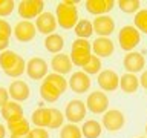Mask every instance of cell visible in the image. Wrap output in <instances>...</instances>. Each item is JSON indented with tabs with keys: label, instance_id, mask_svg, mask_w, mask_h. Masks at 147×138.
Here are the masks:
<instances>
[{
	"label": "cell",
	"instance_id": "6da1fadb",
	"mask_svg": "<svg viewBox=\"0 0 147 138\" xmlns=\"http://www.w3.org/2000/svg\"><path fill=\"white\" fill-rule=\"evenodd\" d=\"M78 2L66 0V2H60L55 8V18H57V25L63 29H74L77 25L78 18Z\"/></svg>",
	"mask_w": 147,
	"mask_h": 138
},
{
	"label": "cell",
	"instance_id": "7a4b0ae2",
	"mask_svg": "<svg viewBox=\"0 0 147 138\" xmlns=\"http://www.w3.org/2000/svg\"><path fill=\"white\" fill-rule=\"evenodd\" d=\"M92 57V45L90 41H87L84 39H75L71 46V58L72 64H75L78 68H83L84 64L89 62V58Z\"/></svg>",
	"mask_w": 147,
	"mask_h": 138
},
{
	"label": "cell",
	"instance_id": "3957f363",
	"mask_svg": "<svg viewBox=\"0 0 147 138\" xmlns=\"http://www.w3.org/2000/svg\"><path fill=\"white\" fill-rule=\"evenodd\" d=\"M118 43H119V48L123 51L132 52L141 43V32L132 25L123 26L118 32Z\"/></svg>",
	"mask_w": 147,
	"mask_h": 138
},
{
	"label": "cell",
	"instance_id": "277c9868",
	"mask_svg": "<svg viewBox=\"0 0 147 138\" xmlns=\"http://www.w3.org/2000/svg\"><path fill=\"white\" fill-rule=\"evenodd\" d=\"M86 109L90 110L95 115H103L106 110H109V97L103 91H94L86 98Z\"/></svg>",
	"mask_w": 147,
	"mask_h": 138
},
{
	"label": "cell",
	"instance_id": "5b68a950",
	"mask_svg": "<svg viewBox=\"0 0 147 138\" xmlns=\"http://www.w3.org/2000/svg\"><path fill=\"white\" fill-rule=\"evenodd\" d=\"M17 12L23 20L31 22L37 18L41 12H45V2L41 0H22L17 6Z\"/></svg>",
	"mask_w": 147,
	"mask_h": 138
},
{
	"label": "cell",
	"instance_id": "8992f818",
	"mask_svg": "<svg viewBox=\"0 0 147 138\" xmlns=\"http://www.w3.org/2000/svg\"><path fill=\"white\" fill-rule=\"evenodd\" d=\"M126 124V115H124L121 110L118 109H110L106 110L103 114V118H101V126L103 129L109 132H117L121 131Z\"/></svg>",
	"mask_w": 147,
	"mask_h": 138
},
{
	"label": "cell",
	"instance_id": "52a82bcc",
	"mask_svg": "<svg viewBox=\"0 0 147 138\" xmlns=\"http://www.w3.org/2000/svg\"><path fill=\"white\" fill-rule=\"evenodd\" d=\"M25 72L31 80H45V77L49 74L48 62L41 57H32L26 62Z\"/></svg>",
	"mask_w": 147,
	"mask_h": 138
},
{
	"label": "cell",
	"instance_id": "ba28073f",
	"mask_svg": "<svg viewBox=\"0 0 147 138\" xmlns=\"http://www.w3.org/2000/svg\"><path fill=\"white\" fill-rule=\"evenodd\" d=\"M86 104L83 100H71L66 104V109H64V118L67 120L69 123L77 124L84 120L86 117Z\"/></svg>",
	"mask_w": 147,
	"mask_h": 138
},
{
	"label": "cell",
	"instance_id": "9c48e42d",
	"mask_svg": "<svg viewBox=\"0 0 147 138\" xmlns=\"http://www.w3.org/2000/svg\"><path fill=\"white\" fill-rule=\"evenodd\" d=\"M90 86H92L90 77L83 71L74 72L67 80V87H71L72 92H75V94H86L90 89Z\"/></svg>",
	"mask_w": 147,
	"mask_h": 138
},
{
	"label": "cell",
	"instance_id": "30bf717a",
	"mask_svg": "<svg viewBox=\"0 0 147 138\" xmlns=\"http://www.w3.org/2000/svg\"><path fill=\"white\" fill-rule=\"evenodd\" d=\"M8 94L12 101L22 103V101H26L31 97V87L25 80H14L8 87Z\"/></svg>",
	"mask_w": 147,
	"mask_h": 138
},
{
	"label": "cell",
	"instance_id": "8fae6325",
	"mask_svg": "<svg viewBox=\"0 0 147 138\" xmlns=\"http://www.w3.org/2000/svg\"><path fill=\"white\" fill-rule=\"evenodd\" d=\"M14 37L22 41V43H28V41H32L35 39V34H37V29H35V25L32 22H28V20H20L14 26Z\"/></svg>",
	"mask_w": 147,
	"mask_h": 138
},
{
	"label": "cell",
	"instance_id": "7c38bea8",
	"mask_svg": "<svg viewBox=\"0 0 147 138\" xmlns=\"http://www.w3.org/2000/svg\"><path fill=\"white\" fill-rule=\"evenodd\" d=\"M35 29L40 32V34H45V35H51L54 34L55 29H57V18L52 12H41L38 17L35 18Z\"/></svg>",
	"mask_w": 147,
	"mask_h": 138
},
{
	"label": "cell",
	"instance_id": "4fadbf2b",
	"mask_svg": "<svg viewBox=\"0 0 147 138\" xmlns=\"http://www.w3.org/2000/svg\"><path fill=\"white\" fill-rule=\"evenodd\" d=\"M98 86L104 92H113L119 87V75L112 69H104L98 74Z\"/></svg>",
	"mask_w": 147,
	"mask_h": 138
},
{
	"label": "cell",
	"instance_id": "5bb4252c",
	"mask_svg": "<svg viewBox=\"0 0 147 138\" xmlns=\"http://www.w3.org/2000/svg\"><path fill=\"white\" fill-rule=\"evenodd\" d=\"M90 45H92V55H95L98 58L110 57L115 51V45L109 37H96Z\"/></svg>",
	"mask_w": 147,
	"mask_h": 138
},
{
	"label": "cell",
	"instance_id": "9a60e30c",
	"mask_svg": "<svg viewBox=\"0 0 147 138\" xmlns=\"http://www.w3.org/2000/svg\"><path fill=\"white\" fill-rule=\"evenodd\" d=\"M123 64L126 68L127 74H136L141 72L146 66V58L141 52H136V51H132V52H127L124 55Z\"/></svg>",
	"mask_w": 147,
	"mask_h": 138
},
{
	"label": "cell",
	"instance_id": "2e32d148",
	"mask_svg": "<svg viewBox=\"0 0 147 138\" xmlns=\"http://www.w3.org/2000/svg\"><path fill=\"white\" fill-rule=\"evenodd\" d=\"M92 28L95 34H98V37H109L115 31V22L110 16H100L94 18Z\"/></svg>",
	"mask_w": 147,
	"mask_h": 138
},
{
	"label": "cell",
	"instance_id": "e0dca14e",
	"mask_svg": "<svg viewBox=\"0 0 147 138\" xmlns=\"http://www.w3.org/2000/svg\"><path fill=\"white\" fill-rule=\"evenodd\" d=\"M113 0H86V11L94 14V16H107L113 9Z\"/></svg>",
	"mask_w": 147,
	"mask_h": 138
},
{
	"label": "cell",
	"instance_id": "ac0fdd59",
	"mask_svg": "<svg viewBox=\"0 0 147 138\" xmlns=\"http://www.w3.org/2000/svg\"><path fill=\"white\" fill-rule=\"evenodd\" d=\"M0 114H2V117L6 120V123L25 118V112H23L22 104L17 103V101H12V100H9L6 104L0 108Z\"/></svg>",
	"mask_w": 147,
	"mask_h": 138
},
{
	"label": "cell",
	"instance_id": "d6986e66",
	"mask_svg": "<svg viewBox=\"0 0 147 138\" xmlns=\"http://www.w3.org/2000/svg\"><path fill=\"white\" fill-rule=\"evenodd\" d=\"M51 69L54 71V74H58V75H66V74H71L72 71V62L69 58V55L60 52L55 54L52 60H51Z\"/></svg>",
	"mask_w": 147,
	"mask_h": 138
},
{
	"label": "cell",
	"instance_id": "ffe728a7",
	"mask_svg": "<svg viewBox=\"0 0 147 138\" xmlns=\"http://www.w3.org/2000/svg\"><path fill=\"white\" fill-rule=\"evenodd\" d=\"M43 45H45V49L48 51V52H51V54H60L63 51V48H64V39H63V35L54 32V34L45 37Z\"/></svg>",
	"mask_w": 147,
	"mask_h": 138
},
{
	"label": "cell",
	"instance_id": "44dd1931",
	"mask_svg": "<svg viewBox=\"0 0 147 138\" xmlns=\"http://www.w3.org/2000/svg\"><path fill=\"white\" fill-rule=\"evenodd\" d=\"M31 121L35 127H48L49 121H51V109L40 106L38 109H35L31 115Z\"/></svg>",
	"mask_w": 147,
	"mask_h": 138
},
{
	"label": "cell",
	"instance_id": "7402d4cb",
	"mask_svg": "<svg viewBox=\"0 0 147 138\" xmlns=\"http://www.w3.org/2000/svg\"><path fill=\"white\" fill-rule=\"evenodd\" d=\"M80 129H81V135L84 138H100L101 133H103V126L96 120H86Z\"/></svg>",
	"mask_w": 147,
	"mask_h": 138
},
{
	"label": "cell",
	"instance_id": "603a6c76",
	"mask_svg": "<svg viewBox=\"0 0 147 138\" xmlns=\"http://www.w3.org/2000/svg\"><path fill=\"white\" fill-rule=\"evenodd\" d=\"M119 87H121L123 92L126 94H135L140 87V80L135 74H123L119 77Z\"/></svg>",
	"mask_w": 147,
	"mask_h": 138
},
{
	"label": "cell",
	"instance_id": "cb8c5ba5",
	"mask_svg": "<svg viewBox=\"0 0 147 138\" xmlns=\"http://www.w3.org/2000/svg\"><path fill=\"white\" fill-rule=\"evenodd\" d=\"M6 131H9L11 135H26V133L31 132V124L26 118H22V120H17V121L8 123Z\"/></svg>",
	"mask_w": 147,
	"mask_h": 138
},
{
	"label": "cell",
	"instance_id": "d4e9b609",
	"mask_svg": "<svg viewBox=\"0 0 147 138\" xmlns=\"http://www.w3.org/2000/svg\"><path fill=\"white\" fill-rule=\"evenodd\" d=\"M40 97H41V100L48 101V103H55V101L61 97V94H60L52 85H49V83H46L43 80L40 85Z\"/></svg>",
	"mask_w": 147,
	"mask_h": 138
},
{
	"label": "cell",
	"instance_id": "484cf974",
	"mask_svg": "<svg viewBox=\"0 0 147 138\" xmlns=\"http://www.w3.org/2000/svg\"><path fill=\"white\" fill-rule=\"evenodd\" d=\"M74 32H75V35L78 37V39H84V40H87L92 34H94L92 22L86 20V18H80V20L77 22L75 28H74Z\"/></svg>",
	"mask_w": 147,
	"mask_h": 138
},
{
	"label": "cell",
	"instance_id": "4316f807",
	"mask_svg": "<svg viewBox=\"0 0 147 138\" xmlns=\"http://www.w3.org/2000/svg\"><path fill=\"white\" fill-rule=\"evenodd\" d=\"M18 58H20V55L11 49H6L3 52H0V68H2V71L6 72L8 69H11L17 63Z\"/></svg>",
	"mask_w": 147,
	"mask_h": 138
},
{
	"label": "cell",
	"instance_id": "83f0119b",
	"mask_svg": "<svg viewBox=\"0 0 147 138\" xmlns=\"http://www.w3.org/2000/svg\"><path fill=\"white\" fill-rule=\"evenodd\" d=\"M45 81L49 83V85H52L61 95L67 91V80L63 75H58V74H54V72L48 74V75L45 77Z\"/></svg>",
	"mask_w": 147,
	"mask_h": 138
},
{
	"label": "cell",
	"instance_id": "f1b7e54d",
	"mask_svg": "<svg viewBox=\"0 0 147 138\" xmlns=\"http://www.w3.org/2000/svg\"><path fill=\"white\" fill-rule=\"evenodd\" d=\"M101 68H103V64H101V58L95 57V55H92L89 58V62H87L84 66H83V72L87 74V75H95V74H100L101 72Z\"/></svg>",
	"mask_w": 147,
	"mask_h": 138
},
{
	"label": "cell",
	"instance_id": "f546056e",
	"mask_svg": "<svg viewBox=\"0 0 147 138\" xmlns=\"http://www.w3.org/2000/svg\"><path fill=\"white\" fill-rule=\"evenodd\" d=\"M60 138H83L81 129L77 124H72V123L63 124L61 131H60Z\"/></svg>",
	"mask_w": 147,
	"mask_h": 138
},
{
	"label": "cell",
	"instance_id": "4dcf8cb0",
	"mask_svg": "<svg viewBox=\"0 0 147 138\" xmlns=\"http://www.w3.org/2000/svg\"><path fill=\"white\" fill-rule=\"evenodd\" d=\"M118 8L121 9L123 12L126 14H136L140 11V6H141V2L140 0H119L117 2Z\"/></svg>",
	"mask_w": 147,
	"mask_h": 138
},
{
	"label": "cell",
	"instance_id": "1f68e13d",
	"mask_svg": "<svg viewBox=\"0 0 147 138\" xmlns=\"http://www.w3.org/2000/svg\"><path fill=\"white\" fill-rule=\"evenodd\" d=\"M51 109V121L48 129H60L64 123V114H61V110L57 108H49Z\"/></svg>",
	"mask_w": 147,
	"mask_h": 138
},
{
	"label": "cell",
	"instance_id": "d6a6232c",
	"mask_svg": "<svg viewBox=\"0 0 147 138\" xmlns=\"http://www.w3.org/2000/svg\"><path fill=\"white\" fill-rule=\"evenodd\" d=\"M133 23L140 32H144L147 34V9H140L136 14H135V18H133Z\"/></svg>",
	"mask_w": 147,
	"mask_h": 138
},
{
	"label": "cell",
	"instance_id": "836d02e7",
	"mask_svg": "<svg viewBox=\"0 0 147 138\" xmlns=\"http://www.w3.org/2000/svg\"><path fill=\"white\" fill-rule=\"evenodd\" d=\"M16 9V2L14 0H0V17L11 16Z\"/></svg>",
	"mask_w": 147,
	"mask_h": 138
},
{
	"label": "cell",
	"instance_id": "e575fe53",
	"mask_svg": "<svg viewBox=\"0 0 147 138\" xmlns=\"http://www.w3.org/2000/svg\"><path fill=\"white\" fill-rule=\"evenodd\" d=\"M12 35V28L11 25L6 22V20H0V37H3V39H8Z\"/></svg>",
	"mask_w": 147,
	"mask_h": 138
},
{
	"label": "cell",
	"instance_id": "d590c367",
	"mask_svg": "<svg viewBox=\"0 0 147 138\" xmlns=\"http://www.w3.org/2000/svg\"><path fill=\"white\" fill-rule=\"evenodd\" d=\"M29 137L31 138H49V132L43 127H35V129H31Z\"/></svg>",
	"mask_w": 147,
	"mask_h": 138
},
{
	"label": "cell",
	"instance_id": "8d00e7d4",
	"mask_svg": "<svg viewBox=\"0 0 147 138\" xmlns=\"http://www.w3.org/2000/svg\"><path fill=\"white\" fill-rule=\"evenodd\" d=\"M9 101V94H8V89L3 86H0V108L5 106Z\"/></svg>",
	"mask_w": 147,
	"mask_h": 138
},
{
	"label": "cell",
	"instance_id": "74e56055",
	"mask_svg": "<svg viewBox=\"0 0 147 138\" xmlns=\"http://www.w3.org/2000/svg\"><path fill=\"white\" fill-rule=\"evenodd\" d=\"M138 80H140V86H142L147 91V71H142L141 77L138 78Z\"/></svg>",
	"mask_w": 147,
	"mask_h": 138
},
{
	"label": "cell",
	"instance_id": "f35d334b",
	"mask_svg": "<svg viewBox=\"0 0 147 138\" xmlns=\"http://www.w3.org/2000/svg\"><path fill=\"white\" fill-rule=\"evenodd\" d=\"M8 45H9V40H8V39H3V37H0V52L6 51V49H8Z\"/></svg>",
	"mask_w": 147,
	"mask_h": 138
},
{
	"label": "cell",
	"instance_id": "ab89813d",
	"mask_svg": "<svg viewBox=\"0 0 147 138\" xmlns=\"http://www.w3.org/2000/svg\"><path fill=\"white\" fill-rule=\"evenodd\" d=\"M6 137V127L3 124H0V138H5Z\"/></svg>",
	"mask_w": 147,
	"mask_h": 138
},
{
	"label": "cell",
	"instance_id": "60d3db41",
	"mask_svg": "<svg viewBox=\"0 0 147 138\" xmlns=\"http://www.w3.org/2000/svg\"><path fill=\"white\" fill-rule=\"evenodd\" d=\"M9 138H31L29 133H26V135H11Z\"/></svg>",
	"mask_w": 147,
	"mask_h": 138
},
{
	"label": "cell",
	"instance_id": "b9f144b4",
	"mask_svg": "<svg viewBox=\"0 0 147 138\" xmlns=\"http://www.w3.org/2000/svg\"><path fill=\"white\" fill-rule=\"evenodd\" d=\"M146 133H147V124H146Z\"/></svg>",
	"mask_w": 147,
	"mask_h": 138
},
{
	"label": "cell",
	"instance_id": "7bdbcfd3",
	"mask_svg": "<svg viewBox=\"0 0 147 138\" xmlns=\"http://www.w3.org/2000/svg\"><path fill=\"white\" fill-rule=\"evenodd\" d=\"M138 138H147V137H138Z\"/></svg>",
	"mask_w": 147,
	"mask_h": 138
},
{
	"label": "cell",
	"instance_id": "ee69618b",
	"mask_svg": "<svg viewBox=\"0 0 147 138\" xmlns=\"http://www.w3.org/2000/svg\"><path fill=\"white\" fill-rule=\"evenodd\" d=\"M0 20H2V18H0Z\"/></svg>",
	"mask_w": 147,
	"mask_h": 138
}]
</instances>
